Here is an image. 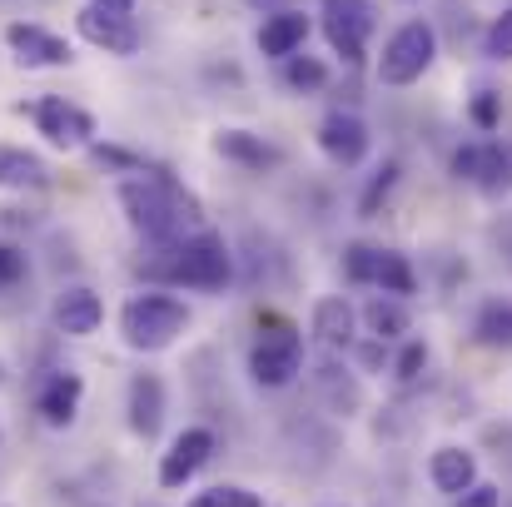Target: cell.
<instances>
[{
  "mask_svg": "<svg viewBox=\"0 0 512 507\" xmlns=\"http://www.w3.org/2000/svg\"><path fill=\"white\" fill-rule=\"evenodd\" d=\"M45 179H50V169H45L40 155L0 145V189H40Z\"/></svg>",
  "mask_w": 512,
  "mask_h": 507,
  "instance_id": "d6986e66",
  "label": "cell"
},
{
  "mask_svg": "<svg viewBox=\"0 0 512 507\" xmlns=\"http://www.w3.org/2000/svg\"><path fill=\"white\" fill-rule=\"evenodd\" d=\"M160 423H165V383L155 373H140L130 383V428L140 438H155Z\"/></svg>",
  "mask_w": 512,
  "mask_h": 507,
  "instance_id": "2e32d148",
  "label": "cell"
},
{
  "mask_svg": "<svg viewBox=\"0 0 512 507\" xmlns=\"http://www.w3.org/2000/svg\"><path fill=\"white\" fill-rule=\"evenodd\" d=\"M453 174H458V179H473V184L498 189V184H508L512 179V160L498 150V145H468V150H458V155H453Z\"/></svg>",
  "mask_w": 512,
  "mask_h": 507,
  "instance_id": "9a60e30c",
  "label": "cell"
},
{
  "mask_svg": "<svg viewBox=\"0 0 512 507\" xmlns=\"http://www.w3.org/2000/svg\"><path fill=\"white\" fill-rule=\"evenodd\" d=\"M189 329V309L170 299V294H135L125 309H120V334L130 348L140 353H160L170 348L174 338Z\"/></svg>",
  "mask_w": 512,
  "mask_h": 507,
  "instance_id": "3957f363",
  "label": "cell"
},
{
  "mask_svg": "<svg viewBox=\"0 0 512 507\" xmlns=\"http://www.w3.org/2000/svg\"><path fill=\"white\" fill-rule=\"evenodd\" d=\"M75 25H80V35H85L90 45H100V50H110V55H135V50H140V30H135V20H125V15H105L100 5H85V10L75 15Z\"/></svg>",
  "mask_w": 512,
  "mask_h": 507,
  "instance_id": "8fae6325",
  "label": "cell"
},
{
  "mask_svg": "<svg viewBox=\"0 0 512 507\" xmlns=\"http://www.w3.org/2000/svg\"><path fill=\"white\" fill-rule=\"evenodd\" d=\"M473 120H478L483 130H493V125H498V95H478V100H473Z\"/></svg>",
  "mask_w": 512,
  "mask_h": 507,
  "instance_id": "1f68e13d",
  "label": "cell"
},
{
  "mask_svg": "<svg viewBox=\"0 0 512 507\" xmlns=\"http://www.w3.org/2000/svg\"><path fill=\"white\" fill-rule=\"evenodd\" d=\"M314 334L324 338V343H334V348L353 343V304L339 299V294L334 299H319L314 304Z\"/></svg>",
  "mask_w": 512,
  "mask_h": 507,
  "instance_id": "ffe728a7",
  "label": "cell"
},
{
  "mask_svg": "<svg viewBox=\"0 0 512 507\" xmlns=\"http://www.w3.org/2000/svg\"><path fill=\"white\" fill-rule=\"evenodd\" d=\"M368 30H373V0H324V35L348 65L363 60Z\"/></svg>",
  "mask_w": 512,
  "mask_h": 507,
  "instance_id": "8992f818",
  "label": "cell"
},
{
  "mask_svg": "<svg viewBox=\"0 0 512 507\" xmlns=\"http://www.w3.org/2000/svg\"><path fill=\"white\" fill-rule=\"evenodd\" d=\"M368 284H378L383 294H393V299H408L413 294V264L403 259V254H393V249H378V259H373V279Z\"/></svg>",
  "mask_w": 512,
  "mask_h": 507,
  "instance_id": "44dd1931",
  "label": "cell"
},
{
  "mask_svg": "<svg viewBox=\"0 0 512 507\" xmlns=\"http://www.w3.org/2000/svg\"><path fill=\"white\" fill-rule=\"evenodd\" d=\"M393 179H398V165L378 169V179H373V184H368V194H363V214H373V209H378V199L393 189Z\"/></svg>",
  "mask_w": 512,
  "mask_h": 507,
  "instance_id": "f1b7e54d",
  "label": "cell"
},
{
  "mask_svg": "<svg viewBox=\"0 0 512 507\" xmlns=\"http://www.w3.org/2000/svg\"><path fill=\"white\" fill-rule=\"evenodd\" d=\"M304 368V338L294 329H279V334H264L249 353V373L259 388H289Z\"/></svg>",
  "mask_w": 512,
  "mask_h": 507,
  "instance_id": "5b68a950",
  "label": "cell"
},
{
  "mask_svg": "<svg viewBox=\"0 0 512 507\" xmlns=\"http://www.w3.org/2000/svg\"><path fill=\"white\" fill-rule=\"evenodd\" d=\"M254 5H274V0H254Z\"/></svg>",
  "mask_w": 512,
  "mask_h": 507,
  "instance_id": "836d02e7",
  "label": "cell"
},
{
  "mask_svg": "<svg viewBox=\"0 0 512 507\" xmlns=\"http://www.w3.org/2000/svg\"><path fill=\"white\" fill-rule=\"evenodd\" d=\"M304 40H309V15H304V10H269V20L259 25V50H264L269 60L299 55Z\"/></svg>",
  "mask_w": 512,
  "mask_h": 507,
  "instance_id": "7c38bea8",
  "label": "cell"
},
{
  "mask_svg": "<svg viewBox=\"0 0 512 507\" xmlns=\"http://www.w3.org/2000/svg\"><path fill=\"white\" fill-rule=\"evenodd\" d=\"M373 259H378V249L353 244V249H348V259H343V274H348L353 284H368V279H373Z\"/></svg>",
  "mask_w": 512,
  "mask_h": 507,
  "instance_id": "4316f807",
  "label": "cell"
},
{
  "mask_svg": "<svg viewBox=\"0 0 512 507\" xmlns=\"http://www.w3.org/2000/svg\"><path fill=\"white\" fill-rule=\"evenodd\" d=\"M319 150H324L334 165H343V169L363 165V155H368V125H363L358 115L334 110V115L319 125Z\"/></svg>",
  "mask_w": 512,
  "mask_h": 507,
  "instance_id": "30bf717a",
  "label": "cell"
},
{
  "mask_svg": "<svg viewBox=\"0 0 512 507\" xmlns=\"http://www.w3.org/2000/svg\"><path fill=\"white\" fill-rule=\"evenodd\" d=\"M145 274L155 284H174V289H199V294H214L229 284L234 274V259L224 249L219 234H194V239H179V244H165L160 259L145 264Z\"/></svg>",
  "mask_w": 512,
  "mask_h": 507,
  "instance_id": "7a4b0ae2",
  "label": "cell"
},
{
  "mask_svg": "<svg viewBox=\"0 0 512 507\" xmlns=\"http://www.w3.org/2000/svg\"><path fill=\"white\" fill-rule=\"evenodd\" d=\"M284 80H289L294 90H324L329 70H324L319 60H309V55H289V70H284Z\"/></svg>",
  "mask_w": 512,
  "mask_h": 507,
  "instance_id": "cb8c5ba5",
  "label": "cell"
},
{
  "mask_svg": "<svg viewBox=\"0 0 512 507\" xmlns=\"http://www.w3.org/2000/svg\"><path fill=\"white\" fill-rule=\"evenodd\" d=\"M423 363H428V348H423V343H408V348L398 353V378H403V383H408V378H418V368H423Z\"/></svg>",
  "mask_w": 512,
  "mask_h": 507,
  "instance_id": "4dcf8cb0",
  "label": "cell"
},
{
  "mask_svg": "<svg viewBox=\"0 0 512 507\" xmlns=\"http://www.w3.org/2000/svg\"><path fill=\"white\" fill-rule=\"evenodd\" d=\"M428 473H433L438 493H448V498H458V493H468V488L478 483V463H473V453H463V448H438Z\"/></svg>",
  "mask_w": 512,
  "mask_h": 507,
  "instance_id": "e0dca14e",
  "label": "cell"
},
{
  "mask_svg": "<svg viewBox=\"0 0 512 507\" xmlns=\"http://www.w3.org/2000/svg\"><path fill=\"white\" fill-rule=\"evenodd\" d=\"M363 324H368L373 338H398V334H408V309L398 299H373L363 309Z\"/></svg>",
  "mask_w": 512,
  "mask_h": 507,
  "instance_id": "7402d4cb",
  "label": "cell"
},
{
  "mask_svg": "<svg viewBox=\"0 0 512 507\" xmlns=\"http://www.w3.org/2000/svg\"><path fill=\"white\" fill-rule=\"evenodd\" d=\"M209 458H214V433L209 428H184L170 443V453L160 458V488H184Z\"/></svg>",
  "mask_w": 512,
  "mask_h": 507,
  "instance_id": "ba28073f",
  "label": "cell"
},
{
  "mask_svg": "<svg viewBox=\"0 0 512 507\" xmlns=\"http://www.w3.org/2000/svg\"><path fill=\"white\" fill-rule=\"evenodd\" d=\"M483 55H488V60H512V10H503V15L488 25V35H483Z\"/></svg>",
  "mask_w": 512,
  "mask_h": 507,
  "instance_id": "484cf974",
  "label": "cell"
},
{
  "mask_svg": "<svg viewBox=\"0 0 512 507\" xmlns=\"http://www.w3.org/2000/svg\"><path fill=\"white\" fill-rule=\"evenodd\" d=\"M478 334H483V343H512V309L508 304H488L483 319H478Z\"/></svg>",
  "mask_w": 512,
  "mask_h": 507,
  "instance_id": "d4e9b609",
  "label": "cell"
},
{
  "mask_svg": "<svg viewBox=\"0 0 512 507\" xmlns=\"http://www.w3.org/2000/svg\"><path fill=\"white\" fill-rule=\"evenodd\" d=\"M30 115H35V130H40L50 145H60V150H80V145H90V135H95V120H90L80 105L60 100V95L35 100Z\"/></svg>",
  "mask_w": 512,
  "mask_h": 507,
  "instance_id": "52a82bcc",
  "label": "cell"
},
{
  "mask_svg": "<svg viewBox=\"0 0 512 507\" xmlns=\"http://www.w3.org/2000/svg\"><path fill=\"white\" fill-rule=\"evenodd\" d=\"M5 45H10L15 60L30 65V70H40V65H70V60H75L60 35H50L45 25H30V20H10V25H5Z\"/></svg>",
  "mask_w": 512,
  "mask_h": 507,
  "instance_id": "9c48e42d",
  "label": "cell"
},
{
  "mask_svg": "<svg viewBox=\"0 0 512 507\" xmlns=\"http://www.w3.org/2000/svg\"><path fill=\"white\" fill-rule=\"evenodd\" d=\"M433 55H438L433 25L428 20H408V25H398L388 35V45L378 55V80L383 85H413V80H423V70L433 65Z\"/></svg>",
  "mask_w": 512,
  "mask_h": 507,
  "instance_id": "277c9868",
  "label": "cell"
},
{
  "mask_svg": "<svg viewBox=\"0 0 512 507\" xmlns=\"http://www.w3.org/2000/svg\"><path fill=\"white\" fill-rule=\"evenodd\" d=\"M80 398H85V378L60 368V373H50V383L40 388V418H45L50 428H65V423H75Z\"/></svg>",
  "mask_w": 512,
  "mask_h": 507,
  "instance_id": "5bb4252c",
  "label": "cell"
},
{
  "mask_svg": "<svg viewBox=\"0 0 512 507\" xmlns=\"http://www.w3.org/2000/svg\"><path fill=\"white\" fill-rule=\"evenodd\" d=\"M458 507H503V493L493 483H473L468 493H458Z\"/></svg>",
  "mask_w": 512,
  "mask_h": 507,
  "instance_id": "f546056e",
  "label": "cell"
},
{
  "mask_svg": "<svg viewBox=\"0 0 512 507\" xmlns=\"http://www.w3.org/2000/svg\"><path fill=\"white\" fill-rule=\"evenodd\" d=\"M100 319H105V304H100V294H90V289H65L60 299H55V329L70 338H85L100 329Z\"/></svg>",
  "mask_w": 512,
  "mask_h": 507,
  "instance_id": "4fadbf2b",
  "label": "cell"
},
{
  "mask_svg": "<svg viewBox=\"0 0 512 507\" xmlns=\"http://www.w3.org/2000/svg\"><path fill=\"white\" fill-rule=\"evenodd\" d=\"M189 507H264L259 493H249V488H234V483H219V488H209V493H199Z\"/></svg>",
  "mask_w": 512,
  "mask_h": 507,
  "instance_id": "603a6c76",
  "label": "cell"
},
{
  "mask_svg": "<svg viewBox=\"0 0 512 507\" xmlns=\"http://www.w3.org/2000/svg\"><path fill=\"white\" fill-rule=\"evenodd\" d=\"M120 209L130 219L135 234L155 239V244H179L184 229L199 219V204L165 174H140L120 184Z\"/></svg>",
  "mask_w": 512,
  "mask_h": 507,
  "instance_id": "6da1fadb",
  "label": "cell"
},
{
  "mask_svg": "<svg viewBox=\"0 0 512 507\" xmlns=\"http://www.w3.org/2000/svg\"><path fill=\"white\" fill-rule=\"evenodd\" d=\"M25 279V254L15 244H0V289H15Z\"/></svg>",
  "mask_w": 512,
  "mask_h": 507,
  "instance_id": "83f0119b",
  "label": "cell"
},
{
  "mask_svg": "<svg viewBox=\"0 0 512 507\" xmlns=\"http://www.w3.org/2000/svg\"><path fill=\"white\" fill-rule=\"evenodd\" d=\"M493 239H498V249H503V264L512 269V219H508V224H498V229H493Z\"/></svg>",
  "mask_w": 512,
  "mask_h": 507,
  "instance_id": "d6a6232c",
  "label": "cell"
},
{
  "mask_svg": "<svg viewBox=\"0 0 512 507\" xmlns=\"http://www.w3.org/2000/svg\"><path fill=\"white\" fill-rule=\"evenodd\" d=\"M214 150H219L224 160L244 165V169L279 165V150H274V145H264V140H259V135H249V130H219V135H214Z\"/></svg>",
  "mask_w": 512,
  "mask_h": 507,
  "instance_id": "ac0fdd59",
  "label": "cell"
}]
</instances>
